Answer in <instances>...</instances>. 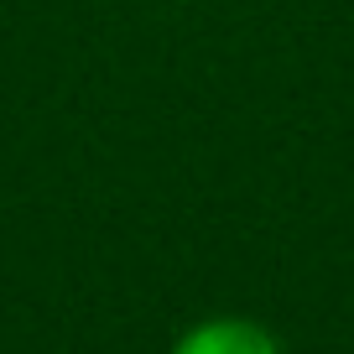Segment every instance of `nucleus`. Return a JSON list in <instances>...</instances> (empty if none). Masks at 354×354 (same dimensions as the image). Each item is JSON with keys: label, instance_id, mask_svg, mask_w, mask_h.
Segmentation results:
<instances>
[{"label": "nucleus", "instance_id": "obj_1", "mask_svg": "<svg viewBox=\"0 0 354 354\" xmlns=\"http://www.w3.org/2000/svg\"><path fill=\"white\" fill-rule=\"evenodd\" d=\"M172 354H281V344H277V333L261 328L255 318L219 313V318L193 323V328L172 344Z\"/></svg>", "mask_w": 354, "mask_h": 354}]
</instances>
